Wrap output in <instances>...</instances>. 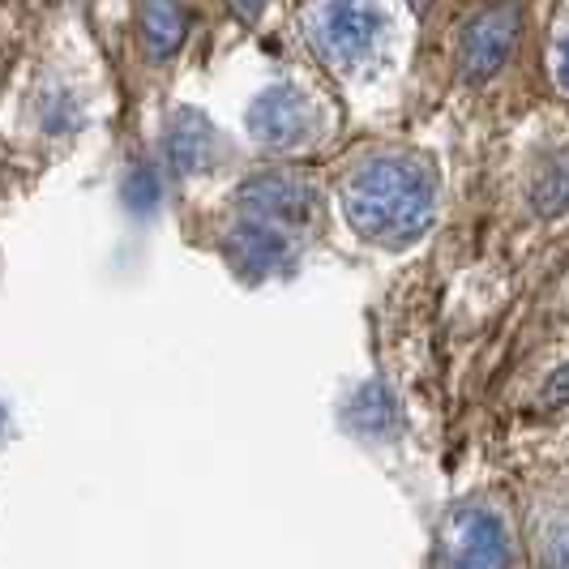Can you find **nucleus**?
I'll return each mask as SVG.
<instances>
[{
    "label": "nucleus",
    "instance_id": "f257e3e1",
    "mask_svg": "<svg viewBox=\"0 0 569 569\" xmlns=\"http://www.w3.org/2000/svg\"><path fill=\"white\" fill-rule=\"evenodd\" d=\"M342 214L372 244H411L432 228L437 184L432 171L407 154H372L342 184Z\"/></svg>",
    "mask_w": 569,
    "mask_h": 569
},
{
    "label": "nucleus",
    "instance_id": "f03ea898",
    "mask_svg": "<svg viewBox=\"0 0 569 569\" xmlns=\"http://www.w3.org/2000/svg\"><path fill=\"white\" fill-rule=\"evenodd\" d=\"M518 34H522V4L518 0H497L480 9L458 39V73L462 82H485L492 78L518 48Z\"/></svg>",
    "mask_w": 569,
    "mask_h": 569
},
{
    "label": "nucleus",
    "instance_id": "7ed1b4c3",
    "mask_svg": "<svg viewBox=\"0 0 569 569\" xmlns=\"http://www.w3.org/2000/svg\"><path fill=\"white\" fill-rule=\"evenodd\" d=\"M377 34H381V13L365 0H330L313 30L321 57L330 64H342V69H351V64L369 57Z\"/></svg>",
    "mask_w": 569,
    "mask_h": 569
},
{
    "label": "nucleus",
    "instance_id": "20e7f679",
    "mask_svg": "<svg viewBox=\"0 0 569 569\" xmlns=\"http://www.w3.org/2000/svg\"><path fill=\"white\" fill-rule=\"evenodd\" d=\"M446 569H510L501 518L485 506H462L446 531Z\"/></svg>",
    "mask_w": 569,
    "mask_h": 569
},
{
    "label": "nucleus",
    "instance_id": "39448f33",
    "mask_svg": "<svg viewBox=\"0 0 569 569\" xmlns=\"http://www.w3.org/2000/svg\"><path fill=\"white\" fill-rule=\"evenodd\" d=\"M317 193L313 184H305L300 176H287V171H261L253 180H244L240 189V214L261 219V223H274V228H300L313 219Z\"/></svg>",
    "mask_w": 569,
    "mask_h": 569
},
{
    "label": "nucleus",
    "instance_id": "423d86ee",
    "mask_svg": "<svg viewBox=\"0 0 569 569\" xmlns=\"http://www.w3.org/2000/svg\"><path fill=\"white\" fill-rule=\"evenodd\" d=\"M249 133L270 150H287V146L309 138V99L296 86H270L261 90L249 108Z\"/></svg>",
    "mask_w": 569,
    "mask_h": 569
},
{
    "label": "nucleus",
    "instance_id": "0eeeda50",
    "mask_svg": "<svg viewBox=\"0 0 569 569\" xmlns=\"http://www.w3.org/2000/svg\"><path fill=\"white\" fill-rule=\"evenodd\" d=\"M228 249H231V261H236L244 274H274L287 261V253H291V240H287L283 228L240 214Z\"/></svg>",
    "mask_w": 569,
    "mask_h": 569
},
{
    "label": "nucleus",
    "instance_id": "6e6552de",
    "mask_svg": "<svg viewBox=\"0 0 569 569\" xmlns=\"http://www.w3.org/2000/svg\"><path fill=\"white\" fill-rule=\"evenodd\" d=\"M210 124L201 120L198 112H180L171 120V138H168V159L171 168L180 171V176H193L210 163Z\"/></svg>",
    "mask_w": 569,
    "mask_h": 569
},
{
    "label": "nucleus",
    "instance_id": "1a4fd4ad",
    "mask_svg": "<svg viewBox=\"0 0 569 569\" xmlns=\"http://www.w3.org/2000/svg\"><path fill=\"white\" fill-rule=\"evenodd\" d=\"M142 43L154 60L171 57L184 43V9H180V0H142Z\"/></svg>",
    "mask_w": 569,
    "mask_h": 569
},
{
    "label": "nucleus",
    "instance_id": "9d476101",
    "mask_svg": "<svg viewBox=\"0 0 569 569\" xmlns=\"http://www.w3.org/2000/svg\"><path fill=\"white\" fill-rule=\"evenodd\" d=\"M536 206H540L543 214H561V206H566V168L561 163L548 171L543 189H536Z\"/></svg>",
    "mask_w": 569,
    "mask_h": 569
},
{
    "label": "nucleus",
    "instance_id": "9b49d317",
    "mask_svg": "<svg viewBox=\"0 0 569 569\" xmlns=\"http://www.w3.org/2000/svg\"><path fill=\"white\" fill-rule=\"evenodd\" d=\"M159 201V180H154V171L142 168L133 180H129V206H138V210H150Z\"/></svg>",
    "mask_w": 569,
    "mask_h": 569
},
{
    "label": "nucleus",
    "instance_id": "f8f14e48",
    "mask_svg": "<svg viewBox=\"0 0 569 569\" xmlns=\"http://www.w3.org/2000/svg\"><path fill=\"white\" fill-rule=\"evenodd\" d=\"M228 4H231V13H236V18H244V22H253L257 13L266 9V0H228Z\"/></svg>",
    "mask_w": 569,
    "mask_h": 569
},
{
    "label": "nucleus",
    "instance_id": "ddd939ff",
    "mask_svg": "<svg viewBox=\"0 0 569 569\" xmlns=\"http://www.w3.org/2000/svg\"><path fill=\"white\" fill-rule=\"evenodd\" d=\"M561 402H566V369H557L548 381V407H561Z\"/></svg>",
    "mask_w": 569,
    "mask_h": 569
},
{
    "label": "nucleus",
    "instance_id": "4468645a",
    "mask_svg": "<svg viewBox=\"0 0 569 569\" xmlns=\"http://www.w3.org/2000/svg\"><path fill=\"white\" fill-rule=\"evenodd\" d=\"M407 4H411L416 13H425V9H428V0H407Z\"/></svg>",
    "mask_w": 569,
    "mask_h": 569
}]
</instances>
